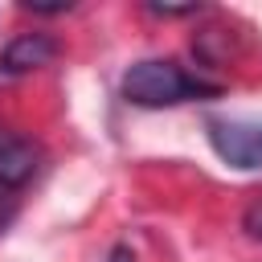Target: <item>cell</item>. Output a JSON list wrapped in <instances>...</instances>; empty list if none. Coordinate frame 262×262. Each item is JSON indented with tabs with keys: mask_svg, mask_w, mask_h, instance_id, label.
Here are the masks:
<instances>
[{
	"mask_svg": "<svg viewBox=\"0 0 262 262\" xmlns=\"http://www.w3.org/2000/svg\"><path fill=\"white\" fill-rule=\"evenodd\" d=\"M217 94V86L184 74L176 61H164V57H147V61H135L127 74H123V98L131 106H147V111H160V106H180V102H192V98H209Z\"/></svg>",
	"mask_w": 262,
	"mask_h": 262,
	"instance_id": "6da1fadb",
	"label": "cell"
},
{
	"mask_svg": "<svg viewBox=\"0 0 262 262\" xmlns=\"http://www.w3.org/2000/svg\"><path fill=\"white\" fill-rule=\"evenodd\" d=\"M209 143L229 168H262V123H242V119H213L209 123Z\"/></svg>",
	"mask_w": 262,
	"mask_h": 262,
	"instance_id": "7a4b0ae2",
	"label": "cell"
},
{
	"mask_svg": "<svg viewBox=\"0 0 262 262\" xmlns=\"http://www.w3.org/2000/svg\"><path fill=\"white\" fill-rule=\"evenodd\" d=\"M53 57H57V41H53L49 33H20V37L8 41L0 66H4L12 78H20V74H33V70L49 66Z\"/></svg>",
	"mask_w": 262,
	"mask_h": 262,
	"instance_id": "3957f363",
	"label": "cell"
},
{
	"mask_svg": "<svg viewBox=\"0 0 262 262\" xmlns=\"http://www.w3.org/2000/svg\"><path fill=\"white\" fill-rule=\"evenodd\" d=\"M37 168H41V147L33 139H20L16 135V139H4L0 143V184L8 192L25 188L37 176Z\"/></svg>",
	"mask_w": 262,
	"mask_h": 262,
	"instance_id": "277c9868",
	"label": "cell"
},
{
	"mask_svg": "<svg viewBox=\"0 0 262 262\" xmlns=\"http://www.w3.org/2000/svg\"><path fill=\"white\" fill-rule=\"evenodd\" d=\"M242 229H246L254 242H262V196H254V201L246 205V213H242Z\"/></svg>",
	"mask_w": 262,
	"mask_h": 262,
	"instance_id": "5b68a950",
	"label": "cell"
},
{
	"mask_svg": "<svg viewBox=\"0 0 262 262\" xmlns=\"http://www.w3.org/2000/svg\"><path fill=\"white\" fill-rule=\"evenodd\" d=\"M12 217H16V196H12V192L0 184V229H4Z\"/></svg>",
	"mask_w": 262,
	"mask_h": 262,
	"instance_id": "8992f818",
	"label": "cell"
},
{
	"mask_svg": "<svg viewBox=\"0 0 262 262\" xmlns=\"http://www.w3.org/2000/svg\"><path fill=\"white\" fill-rule=\"evenodd\" d=\"M147 12H151V16H196L201 8H196V4H184V8H164V4H147Z\"/></svg>",
	"mask_w": 262,
	"mask_h": 262,
	"instance_id": "52a82bcc",
	"label": "cell"
},
{
	"mask_svg": "<svg viewBox=\"0 0 262 262\" xmlns=\"http://www.w3.org/2000/svg\"><path fill=\"white\" fill-rule=\"evenodd\" d=\"M25 12H37V16H61V12H70V4H25Z\"/></svg>",
	"mask_w": 262,
	"mask_h": 262,
	"instance_id": "ba28073f",
	"label": "cell"
},
{
	"mask_svg": "<svg viewBox=\"0 0 262 262\" xmlns=\"http://www.w3.org/2000/svg\"><path fill=\"white\" fill-rule=\"evenodd\" d=\"M106 262H135V254H131V246H115Z\"/></svg>",
	"mask_w": 262,
	"mask_h": 262,
	"instance_id": "9c48e42d",
	"label": "cell"
},
{
	"mask_svg": "<svg viewBox=\"0 0 262 262\" xmlns=\"http://www.w3.org/2000/svg\"><path fill=\"white\" fill-rule=\"evenodd\" d=\"M4 82H12V74H8L4 66H0V86H4Z\"/></svg>",
	"mask_w": 262,
	"mask_h": 262,
	"instance_id": "30bf717a",
	"label": "cell"
}]
</instances>
